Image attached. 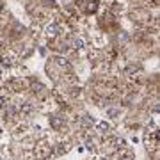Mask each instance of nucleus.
Masks as SVG:
<instances>
[{
  "mask_svg": "<svg viewBox=\"0 0 160 160\" xmlns=\"http://www.w3.org/2000/svg\"><path fill=\"white\" fill-rule=\"evenodd\" d=\"M36 157H38V160H45L50 157V146H48V142H39L36 146Z\"/></svg>",
  "mask_w": 160,
  "mask_h": 160,
  "instance_id": "1",
  "label": "nucleus"
}]
</instances>
